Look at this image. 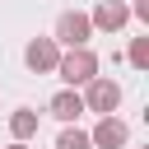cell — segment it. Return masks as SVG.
<instances>
[{"label": "cell", "mask_w": 149, "mask_h": 149, "mask_svg": "<svg viewBox=\"0 0 149 149\" xmlns=\"http://www.w3.org/2000/svg\"><path fill=\"white\" fill-rule=\"evenodd\" d=\"M56 74H61L70 88H79V84L98 79V56H93L88 47H74V51H65V56L56 61Z\"/></svg>", "instance_id": "cell-1"}, {"label": "cell", "mask_w": 149, "mask_h": 149, "mask_svg": "<svg viewBox=\"0 0 149 149\" xmlns=\"http://www.w3.org/2000/svg\"><path fill=\"white\" fill-rule=\"evenodd\" d=\"M9 149H28V144H9Z\"/></svg>", "instance_id": "cell-12"}, {"label": "cell", "mask_w": 149, "mask_h": 149, "mask_svg": "<svg viewBox=\"0 0 149 149\" xmlns=\"http://www.w3.org/2000/svg\"><path fill=\"white\" fill-rule=\"evenodd\" d=\"M47 112H51L56 121H65V126H70V121H74V116L84 112V98H79L74 88H61V93L51 98V107H47Z\"/></svg>", "instance_id": "cell-7"}, {"label": "cell", "mask_w": 149, "mask_h": 149, "mask_svg": "<svg viewBox=\"0 0 149 149\" xmlns=\"http://www.w3.org/2000/svg\"><path fill=\"white\" fill-rule=\"evenodd\" d=\"M88 37H93V23H88V14H79V9H65V14L56 19V37H51L56 47L65 42V47L74 51V47H88Z\"/></svg>", "instance_id": "cell-3"}, {"label": "cell", "mask_w": 149, "mask_h": 149, "mask_svg": "<svg viewBox=\"0 0 149 149\" xmlns=\"http://www.w3.org/2000/svg\"><path fill=\"white\" fill-rule=\"evenodd\" d=\"M56 149H93V144H88V130L65 126V130H61V140H56Z\"/></svg>", "instance_id": "cell-9"}, {"label": "cell", "mask_w": 149, "mask_h": 149, "mask_svg": "<svg viewBox=\"0 0 149 149\" xmlns=\"http://www.w3.org/2000/svg\"><path fill=\"white\" fill-rule=\"evenodd\" d=\"M126 56H130V65H135V70H144V65H149V37H135Z\"/></svg>", "instance_id": "cell-10"}, {"label": "cell", "mask_w": 149, "mask_h": 149, "mask_svg": "<svg viewBox=\"0 0 149 149\" xmlns=\"http://www.w3.org/2000/svg\"><path fill=\"white\" fill-rule=\"evenodd\" d=\"M130 14H135V19H144V23H149V0H135V9H130Z\"/></svg>", "instance_id": "cell-11"}, {"label": "cell", "mask_w": 149, "mask_h": 149, "mask_svg": "<svg viewBox=\"0 0 149 149\" xmlns=\"http://www.w3.org/2000/svg\"><path fill=\"white\" fill-rule=\"evenodd\" d=\"M126 19H130V9H126L121 0H102V5L88 14V23H93V28H102V33H116V28H126Z\"/></svg>", "instance_id": "cell-6"}, {"label": "cell", "mask_w": 149, "mask_h": 149, "mask_svg": "<svg viewBox=\"0 0 149 149\" xmlns=\"http://www.w3.org/2000/svg\"><path fill=\"white\" fill-rule=\"evenodd\" d=\"M9 130H14V144H28V140L37 135V112H33V107L9 112Z\"/></svg>", "instance_id": "cell-8"}, {"label": "cell", "mask_w": 149, "mask_h": 149, "mask_svg": "<svg viewBox=\"0 0 149 149\" xmlns=\"http://www.w3.org/2000/svg\"><path fill=\"white\" fill-rule=\"evenodd\" d=\"M130 140V130H126V121H116V116H98V126H93V135H88V144H98V149H121Z\"/></svg>", "instance_id": "cell-5"}, {"label": "cell", "mask_w": 149, "mask_h": 149, "mask_svg": "<svg viewBox=\"0 0 149 149\" xmlns=\"http://www.w3.org/2000/svg\"><path fill=\"white\" fill-rule=\"evenodd\" d=\"M79 98H84V112L112 116V112L121 107V84H116V79H102V74H98V79H88V84H84V93H79Z\"/></svg>", "instance_id": "cell-2"}, {"label": "cell", "mask_w": 149, "mask_h": 149, "mask_svg": "<svg viewBox=\"0 0 149 149\" xmlns=\"http://www.w3.org/2000/svg\"><path fill=\"white\" fill-rule=\"evenodd\" d=\"M56 61H61V47H56L51 37H33V42L23 47V65H28L33 74H56Z\"/></svg>", "instance_id": "cell-4"}]
</instances>
